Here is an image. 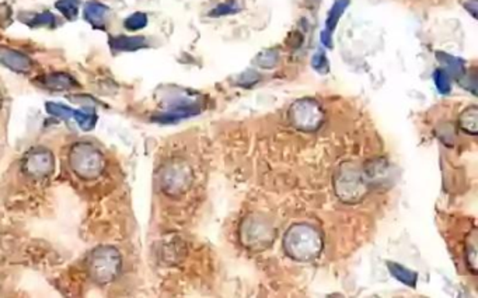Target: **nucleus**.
<instances>
[{
	"label": "nucleus",
	"instance_id": "29",
	"mask_svg": "<svg viewBox=\"0 0 478 298\" xmlns=\"http://www.w3.org/2000/svg\"><path fill=\"white\" fill-rule=\"evenodd\" d=\"M0 106H2V95H0Z\"/></svg>",
	"mask_w": 478,
	"mask_h": 298
},
{
	"label": "nucleus",
	"instance_id": "27",
	"mask_svg": "<svg viewBox=\"0 0 478 298\" xmlns=\"http://www.w3.org/2000/svg\"><path fill=\"white\" fill-rule=\"evenodd\" d=\"M320 41L324 47L327 48H333V36H331V32H328L327 30H323L320 34Z\"/></svg>",
	"mask_w": 478,
	"mask_h": 298
},
{
	"label": "nucleus",
	"instance_id": "28",
	"mask_svg": "<svg viewBox=\"0 0 478 298\" xmlns=\"http://www.w3.org/2000/svg\"><path fill=\"white\" fill-rule=\"evenodd\" d=\"M461 3L472 17H477V0H461Z\"/></svg>",
	"mask_w": 478,
	"mask_h": 298
},
{
	"label": "nucleus",
	"instance_id": "13",
	"mask_svg": "<svg viewBox=\"0 0 478 298\" xmlns=\"http://www.w3.org/2000/svg\"><path fill=\"white\" fill-rule=\"evenodd\" d=\"M436 56H437V60L442 63L444 70L448 71L449 76H453L457 80H460L464 76L466 62L463 59L445 54V52H436Z\"/></svg>",
	"mask_w": 478,
	"mask_h": 298
},
{
	"label": "nucleus",
	"instance_id": "26",
	"mask_svg": "<svg viewBox=\"0 0 478 298\" xmlns=\"http://www.w3.org/2000/svg\"><path fill=\"white\" fill-rule=\"evenodd\" d=\"M475 245H477V242H475V236L472 234V238H471V245L468 247V248L471 249V252H470V253H467V257H468V260H470V266H471V269H472V271H475V260H477V251H475Z\"/></svg>",
	"mask_w": 478,
	"mask_h": 298
},
{
	"label": "nucleus",
	"instance_id": "18",
	"mask_svg": "<svg viewBox=\"0 0 478 298\" xmlns=\"http://www.w3.org/2000/svg\"><path fill=\"white\" fill-rule=\"evenodd\" d=\"M433 82L440 94H449L452 90V82L450 76L446 70L444 69H436L433 71Z\"/></svg>",
	"mask_w": 478,
	"mask_h": 298
},
{
	"label": "nucleus",
	"instance_id": "17",
	"mask_svg": "<svg viewBox=\"0 0 478 298\" xmlns=\"http://www.w3.org/2000/svg\"><path fill=\"white\" fill-rule=\"evenodd\" d=\"M73 118H75L80 129L85 132L94 129L97 122V115L93 111H75V113H73Z\"/></svg>",
	"mask_w": 478,
	"mask_h": 298
},
{
	"label": "nucleus",
	"instance_id": "3",
	"mask_svg": "<svg viewBox=\"0 0 478 298\" xmlns=\"http://www.w3.org/2000/svg\"><path fill=\"white\" fill-rule=\"evenodd\" d=\"M69 164L79 178L94 179L104 171V156L90 143H78L70 148Z\"/></svg>",
	"mask_w": 478,
	"mask_h": 298
},
{
	"label": "nucleus",
	"instance_id": "9",
	"mask_svg": "<svg viewBox=\"0 0 478 298\" xmlns=\"http://www.w3.org/2000/svg\"><path fill=\"white\" fill-rule=\"evenodd\" d=\"M43 83L47 89L52 91H69L73 89H79L80 84L73 79L67 73H51L43 78Z\"/></svg>",
	"mask_w": 478,
	"mask_h": 298
},
{
	"label": "nucleus",
	"instance_id": "19",
	"mask_svg": "<svg viewBox=\"0 0 478 298\" xmlns=\"http://www.w3.org/2000/svg\"><path fill=\"white\" fill-rule=\"evenodd\" d=\"M55 8L69 20H75L79 14V0H58Z\"/></svg>",
	"mask_w": 478,
	"mask_h": 298
},
{
	"label": "nucleus",
	"instance_id": "7",
	"mask_svg": "<svg viewBox=\"0 0 478 298\" xmlns=\"http://www.w3.org/2000/svg\"><path fill=\"white\" fill-rule=\"evenodd\" d=\"M0 63L17 73H28L34 67V62L27 55L6 47H0Z\"/></svg>",
	"mask_w": 478,
	"mask_h": 298
},
{
	"label": "nucleus",
	"instance_id": "1",
	"mask_svg": "<svg viewBox=\"0 0 478 298\" xmlns=\"http://www.w3.org/2000/svg\"><path fill=\"white\" fill-rule=\"evenodd\" d=\"M286 253L296 260L314 259L323 248L321 236L309 225L292 226L283 240Z\"/></svg>",
	"mask_w": 478,
	"mask_h": 298
},
{
	"label": "nucleus",
	"instance_id": "8",
	"mask_svg": "<svg viewBox=\"0 0 478 298\" xmlns=\"http://www.w3.org/2000/svg\"><path fill=\"white\" fill-rule=\"evenodd\" d=\"M197 114H199V106H197L195 104H181V105H177L173 109L167 111V113H163V114L155 117L153 119L160 122V124H174V122L190 118V117L197 115Z\"/></svg>",
	"mask_w": 478,
	"mask_h": 298
},
{
	"label": "nucleus",
	"instance_id": "21",
	"mask_svg": "<svg viewBox=\"0 0 478 298\" xmlns=\"http://www.w3.org/2000/svg\"><path fill=\"white\" fill-rule=\"evenodd\" d=\"M124 25L128 31H139L148 25V16L144 13H133L124 21Z\"/></svg>",
	"mask_w": 478,
	"mask_h": 298
},
{
	"label": "nucleus",
	"instance_id": "4",
	"mask_svg": "<svg viewBox=\"0 0 478 298\" xmlns=\"http://www.w3.org/2000/svg\"><path fill=\"white\" fill-rule=\"evenodd\" d=\"M289 118L293 126L305 130H317L324 119V113L321 105L314 100H298L292 104L289 109Z\"/></svg>",
	"mask_w": 478,
	"mask_h": 298
},
{
	"label": "nucleus",
	"instance_id": "5",
	"mask_svg": "<svg viewBox=\"0 0 478 298\" xmlns=\"http://www.w3.org/2000/svg\"><path fill=\"white\" fill-rule=\"evenodd\" d=\"M23 170L30 176L44 178L54 170V157L47 148H34L25 156Z\"/></svg>",
	"mask_w": 478,
	"mask_h": 298
},
{
	"label": "nucleus",
	"instance_id": "14",
	"mask_svg": "<svg viewBox=\"0 0 478 298\" xmlns=\"http://www.w3.org/2000/svg\"><path fill=\"white\" fill-rule=\"evenodd\" d=\"M459 126L471 136L478 133V108L475 105L463 111L459 118Z\"/></svg>",
	"mask_w": 478,
	"mask_h": 298
},
{
	"label": "nucleus",
	"instance_id": "20",
	"mask_svg": "<svg viewBox=\"0 0 478 298\" xmlns=\"http://www.w3.org/2000/svg\"><path fill=\"white\" fill-rule=\"evenodd\" d=\"M45 109L50 115L61 118V119H66V121L73 118V113H75V109H72V108H69L63 104H58V102H47Z\"/></svg>",
	"mask_w": 478,
	"mask_h": 298
},
{
	"label": "nucleus",
	"instance_id": "15",
	"mask_svg": "<svg viewBox=\"0 0 478 298\" xmlns=\"http://www.w3.org/2000/svg\"><path fill=\"white\" fill-rule=\"evenodd\" d=\"M348 6H349V0H336V3L333 5V8H331L329 12H328L324 30H327L328 32L333 34V31L336 30L340 19L343 17V14L345 13Z\"/></svg>",
	"mask_w": 478,
	"mask_h": 298
},
{
	"label": "nucleus",
	"instance_id": "22",
	"mask_svg": "<svg viewBox=\"0 0 478 298\" xmlns=\"http://www.w3.org/2000/svg\"><path fill=\"white\" fill-rule=\"evenodd\" d=\"M278 62V52L275 49H267L255 59V63L264 69H274Z\"/></svg>",
	"mask_w": 478,
	"mask_h": 298
},
{
	"label": "nucleus",
	"instance_id": "23",
	"mask_svg": "<svg viewBox=\"0 0 478 298\" xmlns=\"http://www.w3.org/2000/svg\"><path fill=\"white\" fill-rule=\"evenodd\" d=\"M55 23H56V19L50 12L35 14L31 20L27 21V24H30L31 27H52L55 25Z\"/></svg>",
	"mask_w": 478,
	"mask_h": 298
},
{
	"label": "nucleus",
	"instance_id": "25",
	"mask_svg": "<svg viewBox=\"0 0 478 298\" xmlns=\"http://www.w3.org/2000/svg\"><path fill=\"white\" fill-rule=\"evenodd\" d=\"M312 65L318 73H327L328 71V60L325 58V54L321 51L314 54V56L312 59Z\"/></svg>",
	"mask_w": 478,
	"mask_h": 298
},
{
	"label": "nucleus",
	"instance_id": "12",
	"mask_svg": "<svg viewBox=\"0 0 478 298\" xmlns=\"http://www.w3.org/2000/svg\"><path fill=\"white\" fill-rule=\"evenodd\" d=\"M187 171L180 167H173L170 170L166 171V174L163 175V183L166 186L167 192L170 191H182L186 186H188L187 183Z\"/></svg>",
	"mask_w": 478,
	"mask_h": 298
},
{
	"label": "nucleus",
	"instance_id": "16",
	"mask_svg": "<svg viewBox=\"0 0 478 298\" xmlns=\"http://www.w3.org/2000/svg\"><path fill=\"white\" fill-rule=\"evenodd\" d=\"M387 266H389L390 273H391L398 282H401V283H404V284H407V286H410V287H415L417 279H418V276H417L415 272H411V271H409L407 268H404V266H401V265H398V264H394V262H389Z\"/></svg>",
	"mask_w": 478,
	"mask_h": 298
},
{
	"label": "nucleus",
	"instance_id": "24",
	"mask_svg": "<svg viewBox=\"0 0 478 298\" xmlns=\"http://www.w3.org/2000/svg\"><path fill=\"white\" fill-rule=\"evenodd\" d=\"M237 12H239V6L235 2H225L222 5H219L217 8H215L209 14L212 17H219V16H228Z\"/></svg>",
	"mask_w": 478,
	"mask_h": 298
},
{
	"label": "nucleus",
	"instance_id": "2",
	"mask_svg": "<svg viewBox=\"0 0 478 298\" xmlns=\"http://www.w3.org/2000/svg\"><path fill=\"white\" fill-rule=\"evenodd\" d=\"M122 257L117 248L104 245L93 249L87 257L90 277L98 284L111 283L121 272Z\"/></svg>",
	"mask_w": 478,
	"mask_h": 298
},
{
	"label": "nucleus",
	"instance_id": "6",
	"mask_svg": "<svg viewBox=\"0 0 478 298\" xmlns=\"http://www.w3.org/2000/svg\"><path fill=\"white\" fill-rule=\"evenodd\" d=\"M365 183L356 170L344 171L343 176L337 181V192L345 200H358L365 195Z\"/></svg>",
	"mask_w": 478,
	"mask_h": 298
},
{
	"label": "nucleus",
	"instance_id": "10",
	"mask_svg": "<svg viewBox=\"0 0 478 298\" xmlns=\"http://www.w3.org/2000/svg\"><path fill=\"white\" fill-rule=\"evenodd\" d=\"M109 45H111L114 51H118V52H132V51H138L148 47V41H146L144 36H139V35L138 36L120 35L109 40Z\"/></svg>",
	"mask_w": 478,
	"mask_h": 298
},
{
	"label": "nucleus",
	"instance_id": "11",
	"mask_svg": "<svg viewBox=\"0 0 478 298\" xmlns=\"http://www.w3.org/2000/svg\"><path fill=\"white\" fill-rule=\"evenodd\" d=\"M107 16H108V8L104 6L102 3L96 2V0H91V2L86 3V6H85V19L94 28L104 30L105 21H107Z\"/></svg>",
	"mask_w": 478,
	"mask_h": 298
}]
</instances>
